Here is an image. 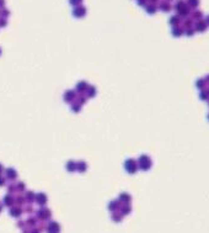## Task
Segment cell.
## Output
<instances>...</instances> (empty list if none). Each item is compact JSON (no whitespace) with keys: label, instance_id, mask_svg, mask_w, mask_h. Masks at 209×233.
<instances>
[{"label":"cell","instance_id":"11","mask_svg":"<svg viewBox=\"0 0 209 233\" xmlns=\"http://www.w3.org/2000/svg\"><path fill=\"white\" fill-rule=\"evenodd\" d=\"M137 1H138V4H139V5H145L148 0H137Z\"/></svg>","mask_w":209,"mask_h":233},{"label":"cell","instance_id":"14","mask_svg":"<svg viewBox=\"0 0 209 233\" xmlns=\"http://www.w3.org/2000/svg\"><path fill=\"white\" fill-rule=\"evenodd\" d=\"M4 5V0H0V6H3Z\"/></svg>","mask_w":209,"mask_h":233},{"label":"cell","instance_id":"3","mask_svg":"<svg viewBox=\"0 0 209 233\" xmlns=\"http://www.w3.org/2000/svg\"><path fill=\"white\" fill-rule=\"evenodd\" d=\"M205 27H207V24H205L204 21H198L197 25H196V29H197L198 31H204Z\"/></svg>","mask_w":209,"mask_h":233},{"label":"cell","instance_id":"4","mask_svg":"<svg viewBox=\"0 0 209 233\" xmlns=\"http://www.w3.org/2000/svg\"><path fill=\"white\" fill-rule=\"evenodd\" d=\"M160 8H161V10H162V11H169V10L171 9V5H170L169 3L164 1V3L160 4Z\"/></svg>","mask_w":209,"mask_h":233},{"label":"cell","instance_id":"2","mask_svg":"<svg viewBox=\"0 0 209 233\" xmlns=\"http://www.w3.org/2000/svg\"><path fill=\"white\" fill-rule=\"evenodd\" d=\"M85 14H86V9H85V6H82V5L75 6V9L73 10V15L75 17H84Z\"/></svg>","mask_w":209,"mask_h":233},{"label":"cell","instance_id":"13","mask_svg":"<svg viewBox=\"0 0 209 233\" xmlns=\"http://www.w3.org/2000/svg\"><path fill=\"white\" fill-rule=\"evenodd\" d=\"M149 1H150L151 4H155V3H157V1H159V0H149Z\"/></svg>","mask_w":209,"mask_h":233},{"label":"cell","instance_id":"6","mask_svg":"<svg viewBox=\"0 0 209 233\" xmlns=\"http://www.w3.org/2000/svg\"><path fill=\"white\" fill-rule=\"evenodd\" d=\"M199 4V0H188V5L192 6V8H196Z\"/></svg>","mask_w":209,"mask_h":233},{"label":"cell","instance_id":"1","mask_svg":"<svg viewBox=\"0 0 209 233\" xmlns=\"http://www.w3.org/2000/svg\"><path fill=\"white\" fill-rule=\"evenodd\" d=\"M176 10L178 11V14L180 15H187L188 12H190V9H188V6L183 3V1H178L177 4H176Z\"/></svg>","mask_w":209,"mask_h":233},{"label":"cell","instance_id":"7","mask_svg":"<svg viewBox=\"0 0 209 233\" xmlns=\"http://www.w3.org/2000/svg\"><path fill=\"white\" fill-rule=\"evenodd\" d=\"M170 22H171L172 25H177V24L180 22V17H177V16H173V17H171Z\"/></svg>","mask_w":209,"mask_h":233},{"label":"cell","instance_id":"10","mask_svg":"<svg viewBox=\"0 0 209 233\" xmlns=\"http://www.w3.org/2000/svg\"><path fill=\"white\" fill-rule=\"evenodd\" d=\"M193 17H194V19H197V20H199V19L202 17V12H199V11H196V12L193 14Z\"/></svg>","mask_w":209,"mask_h":233},{"label":"cell","instance_id":"5","mask_svg":"<svg viewBox=\"0 0 209 233\" xmlns=\"http://www.w3.org/2000/svg\"><path fill=\"white\" fill-rule=\"evenodd\" d=\"M146 11H148L149 14H154V12L156 11L155 5H154V4H151V5H149V6H146Z\"/></svg>","mask_w":209,"mask_h":233},{"label":"cell","instance_id":"12","mask_svg":"<svg viewBox=\"0 0 209 233\" xmlns=\"http://www.w3.org/2000/svg\"><path fill=\"white\" fill-rule=\"evenodd\" d=\"M6 24V21H5V20H0V25H1V26H4Z\"/></svg>","mask_w":209,"mask_h":233},{"label":"cell","instance_id":"15","mask_svg":"<svg viewBox=\"0 0 209 233\" xmlns=\"http://www.w3.org/2000/svg\"><path fill=\"white\" fill-rule=\"evenodd\" d=\"M208 22H209V16H208Z\"/></svg>","mask_w":209,"mask_h":233},{"label":"cell","instance_id":"8","mask_svg":"<svg viewBox=\"0 0 209 233\" xmlns=\"http://www.w3.org/2000/svg\"><path fill=\"white\" fill-rule=\"evenodd\" d=\"M181 33H182V30H181L180 27H175V29H173V35L175 36H180Z\"/></svg>","mask_w":209,"mask_h":233},{"label":"cell","instance_id":"9","mask_svg":"<svg viewBox=\"0 0 209 233\" xmlns=\"http://www.w3.org/2000/svg\"><path fill=\"white\" fill-rule=\"evenodd\" d=\"M81 1H82V0H69V3H70L72 5H74V6L80 5V4H81Z\"/></svg>","mask_w":209,"mask_h":233}]
</instances>
